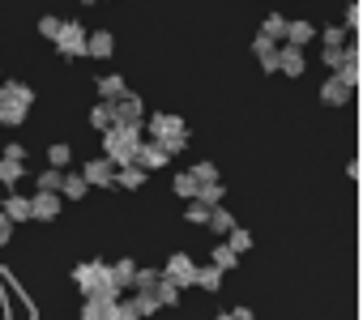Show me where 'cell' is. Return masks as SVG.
<instances>
[{
	"mask_svg": "<svg viewBox=\"0 0 363 320\" xmlns=\"http://www.w3.org/2000/svg\"><path fill=\"white\" fill-rule=\"evenodd\" d=\"M120 94H128V86H124V77H120V73L99 77V98H103V103H116Z\"/></svg>",
	"mask_w": 363,
	"mask_h": 320,
	"instance_id": "d6986e66",
	"label": "cell"
},
{
	"mask_svg": "<svg viewBox=\"0 0 363 320\" xmlns=\"http://www.w3.org/2000/svg\"><path fill=\"white\" fill-rule=\"evenodd\" d=\"M90 193V184L77 176V171H65V184H60V201H82Z\"/></svg>",
	"mask_w": 363,
	"mask_h": 320,
	"instance_id": "ac0fdd59",
	"label": "cell"
},
{
	"mask_svg": "<svg viewBox=\"0 0 363 320\" xmlns=\"http://www.w3.org/2000/svg\"><path fill=\"white\" fill-rule=\"evenodd\" d=\"M0 214H5L13 227H18V222H30V197H18V193H9V197H5V205H0Z\"/></svg>",
	"mask_w": 363,
	"mask_h": 320,
	"instance_id": "5bb4252c",
	"label": "cell"
},
{
	"mask_svg": "<svg viewBox=\"0 0 363 320\" xmlns=\"http://www.w3.org/2000/svg\"><path fill=\"white\" fill-rule=\"evenodd\" d=\"M158 278H162L158 269H150V265L141 269V265H137V273H133V290H137V295H150V290L158 286Z\"/></svg>",
	"mask_w": 363,
	"mask_h": 320,
	"instance_id": "d4e9b609",
	"label": "cell"
},
{
	"mask_svg": "<svg viewBox=\"0 0 363 320\" xmlns=\"http://www.w3.org/2000/svg\"><path fill=\"white\" fill-rule=\"evenodd\" d=\"M137 145H141V128H107L103 132V158L111 167H133Z\"/></svg>",
	"mask_w": 363,
	"mask_h": 320,
	"instance_id": "3957f363",
	"label": "cell"
},
{
	"mask_svg": "<svg viewBox=\"0 0 363 320\" xmlns=\"http://www.w3.org/2000/svg\"><path fill=\"white\" fill-rule=\"evenodd\" d=\"M350 94H354V90H346L337 77H329V81L320 86V103H325V107H346V103H350Z\"/></svg>",
	"mask_w": 363,
	"mask_h": 320,
	"instance_id": "9a60e30c",
	"label": "cell"
},
{
	"mask_svg": "<svg viewBox=\"0 0 363 320\" xmlns=\"http://www.w3.org/2000/svg\"><path fill=\"white\" fill-rule=\"evenodd\" d=\"M171 188H175V197H179V201H193V197H197V180H193L189 171H179V176L171 180Z\"/></svg>",
	"mask_w": 363,
	"mask_h": 320,
	"instance_id": "f1b7e54d",
	"label": "cell"
},
{
	"mask_svg": "<svg viewBox=\"0 0 363 320\" xmlns=\"http://www.w3.org/2000/svg\"><path fill=\"white\" fill-rule=\"evenodd\" d=\"M193 286H201V290H223V269H214V265H197Z\"/></svg>",
	"mask_w": 363,
	"mask_h": 320,
	"instance_id": "ffe728a7",
	"label": "cell"
},
{
	"mask_svg": "<svg viewBox=\"0 0 363 320\" xmlns=\"http://www.w3.org/2000/svg\"><path fill=\"white\" fill-rule=\"evenodd\" d=\"M231 320H252V312H248V307H235V312H231Z\"/></svg>",
	"mask_w": 363,
	"mask_h": 320,
	"instance_id": "f6af8a7d",
	"label": "cell"
},
{
	"mask_svg": "<svg viewBox=\"0 0 363 320\" xmlns=\"http://www.w3.org/2000/svg\"><path fill=\"white\" fill-rule=\"evenodd\" d=\"M5 158H13V163H26V145H18V141H13V145L5 149Z\"/></svg>",
	"mask_w": 363,
	"mask_h": 320,
	"instance_id": "7bdbcfd3",
	"label": "cell"
},
{
	"mask_svg": "<svg viewBox=\"0 0 363 320\" xmlns=\"http://www.w3.org/2000/svg\"><path fill=\"white\" fill-rule=\"evenodd\" d=\"M141 184H145V171H141V167H116V188L137 193Z\"/></svg>",
	"mask_w": 363,
	"mask_h": 320,
	"instance_id": "44dd1931",
	"label": "cell"
},
{
	"mask_svg": "<svg viewBox=\"0 0 363 320\" xmlns=\"http://www.w3.org/2000/svg\"><path fill=\"white\" fill-rule=\"evenodd\" d=\"M22 176H26V163H13V158H0V184H5V188L22 184Z\"/></svg>",
	"mask_w": 363,
	"mask_h": 320,
	"instance_id": "7402d4cb",
	"label": "cell"
},
{
	"mask_svg": "<svg viewBox=\"0 0 363 320\" xmlns=\"http://www.w3.org/2000/svg\"><path fill=\"white\" fill-rule=\"evenodd\" d=\"M111 52H116V35H111V30H94V35H86V56H94V60H111Z\"/></svg>",
	"mask_w": 363,
	"mask_h": 320,
	"instance_id": "7c38bea8",
	"label": "cell"
},
{
	"mask_svg": "<svg viewBox=\"0 0 363 320\" xmlns=\"http://www.w3.org/2000/svg\"><path fill=\"white\" fill-rule=\"evenodd\" d=\"M167 282H175L179 290H184V286H193V273H197V265H193V256L189 252H171V261L158 269Z\"/></svg>",
	"mask_w": 363,
	"mask_h": 320,
	"instance_id": "52a82bcc",
	"label": "cell"
},
{
	"mask_svg": "<svg viewBox=\"0 0 363 320\" xmlns=\"http://www.w3.org/2000/svg\"><path fill=\"white\" fill-rule=\"evenodd\" d=\"M90 188H111L116 184V167L107 163V158L99 154V158H86V163H82V171H77Z\"/></svg>",
	"mask_w": 363,
	"mask_h": 320,
	"instance_id": "ba28073f",
	"label": "cell"
},
{
	"mask_svg": "<svg viewBox=\"0 0 363 320\" xmlns=\"http://www.w3.org/2000/svg\"><path fill=\"white\" fill-rule=\"evenodd\" d=\"M60 210H65L60 193H35L30 197V222H52V218H60Z\"/></svg>",
	"mask_w": 363,
	"mask_h": 320,
	"instance_id": "9c48e42d",
	"label": "cell"
},
{
	"mask_svg": "<svg viewBox=\"0 0 363 320\" xmlns=\"http://www.w3.org/2000/svg\"><path fill=\"white\" fill-rule=\"evenodd\" d=\"M167 163H171V158L162 154V145H158V141H141V145H137V158H133V167H141L145 176H150V171H162Z\"/></svg>",
	"mask_w": 363,
	"mask_h": 320,
	"instance_id": "30bf717a",
	"label": "cell"
},
{
	"mask_svg": "<svg viewBox=\"0 0 363 320\" xmlns=\"http://www.w3.org/2000/svg\"><path fill=\"white\" fill-rule=\"evenodd\" d=\"M111 120H116V128H145V103L128 90L111 103Z\"/></svg>",
	"mask_w": 363,
	"mask_h": 320,
	"instance_id": "277c9868",
	"label": "cell"
},
{
	"mask_svg": "<svg viewBox=\"0 0 363 320\" xmlns=\"http://www.w3.org/2000/svg\"><path fill=\"white\" fill-rule=\"evenodd\" d=\"M154 299H158V307H175V303H179V286H175V282H167V278H158Z\"/></svg>",
	"mask_w": 363,
	"mask_h": 320,
	"instance_id": "83f0119b",
	"label": "cell"
},
{
	"mask_svg": "<svg viewBox=\"0 0 363 320\" xmlns=\"http://www.w3.org/2000/svg\"><path fill=\"white\" fill-rule=\"evenodd\" d=\"M269 47H278V43H269V39H265V35H257V39H252V52H257V56H265V52H269Z\"/></svg>",
	"mask_w": 363,
	"mask_h": 320,
	"instance_id": "ee69618b",
	"label": "cell"
},
{
	"mask_svg": "<svg viewBox=\"0 0 363 320\" xmlns=\"http://www.w3.org/2000/svg\"><path fill=\"white\" fill-rule=\"evenodd\" d=\"M320 43H325V47H346V30H342V26H325V30H320Z\"/></svg>",
	"mask_w": 363,
	"mask_h": 320,
	"instance_id": "8d00e7d4",
	"label": "cell"
},
{
	"mask_svg": "<svg viewBox=\"0 0 363 320\" xmlns=\"http://www.w3.org/2000/svg\"><path fill=\"white\" fill-rule=\"evenodd\" d=\"M261 35H265L269 43H282V39H286V18H282V13H269V18L261 22Z\"/></svg>",
	"mask_w": 363,
	"mask_h": 320,
	"instance_id": "cb8c5ba5",
	"label": "cell"
},
{
	"mask_svg": "<svg viewBox=\"0 0 363 320\" xmlns=\"http://www.w3.org/2000/svg\"><path fill=\"white\" fill-rule=\"evenodd\" d=\"M227 248H231V252H235V256H240V252H248V248H252V235H248V231H244V227H235V231H231V235H227Z\"/></svg>",
	"mask_w": 363,
	"mask_h": 320,
	"instance_id": "836d02e7",
	"label": "cell"
},
{
	"mask_svg": "<svg viewBox=\"0 0 363 320\" xmlns=\"http://www.w3.org/2000/svg\"><path fill=\"white\" fill-rule=\"evenodd\" d=\"M312 39H316L312 22H286V39H282V43H291V47H308Z\"/></svg>",
	"mask_w": 363,
	"mask_h": 320,
	"instance_id": "e0dca14e",
	"label": "cell"
},
{
	"mask_svg": "<svg viewBox=\"0 0 363 320\" xmlns=\"http://www.w3.org/2000/svg\"><path fill=\"white\" fill-rule=\"evenodd\" d=\"M193 201H201L206 210H214V205H223V184H201Z\"/></svg>",
	"mask_w": 363,
	"mask_h": 320,
	"instance_id": "d6a6232c",
	"label": "cell"
},
{
	"mask_svg": "<svg viewBox=\"0 0 363 320\" xmlns=\"http://www.w3.org/2000/svg\"><path fill=\"white\" fill-rule=\"evenodd\" d=\"M73 286H77L86 299H94V295L120 299V286L111 282V265H107V261H82V265L73 269Z\"/></svg>",
	"mask_w": 363,
	"mask_h": 320,
	"instance_id": "6da1fadb",
	"label": "cell"
},
{
	"mask_svg": "<svg viewBox=\"0 0 363 320\" xmlns=\"http://www.w3.org/2000/svg\"><path fill=\"white\" fill-rule=\"evenodd\" d=\"M77 5H99V0H77Z\"/></svg>",
	"mask_w": 363,
	"mask_h": 320,
	"instance_id": "7dc6e473",
	"label": "cell"
},
{
	"mask_svg": "<svg viewBox=\"0 0 363 320\" xmlns=\"http://www.w3.org/2000/svg\"><path fill=\"white\" fill-rule=\"evenodd\" d=\"M257 60H261V69H265V73H278V47H269V52H265V56H257Z\"/></svg>",
	"mask_w": 363,
	"mask_h": 320,
	"instance_id": "60d3db41",
	"label": "cell"
},
{
	"mask_svg": "<svg viewBox=\"0 0 363 320\" xmlns=\"http://www.w3.org/2000/svg\"><path fill=\"white\" fill-rule=\"evenodd\" d=\"M86 26L82 22H60V35L52 39L56 43V52L65 56V60H77V56H86Z\"/></svg>",
	"mask_w": 363,
	"mask_h": 320,
	"instance_id": "5b68a950",
	"label": "cell"
},
{
	"mask_svg": "<svg viewBox=\"0 0 363 320\" xmlns=\"http://www.w3.org/2000/svg\"><path fill=\"white\" fill-rule=\"evenodd\" d=\"M9 239H13V222L0 214V248H9Z\"/></svg>",
	"mask_w": 363,
	"mask_h": 320,
	"instance_id": "b9f144b4",
	"label": "cell"
},
{
	"mask_svg": "<svg viewBox=\"0 0 363 320\" xmlns=\"http://www.w3.org/2000/svg\"><path fill=\"white\" fill-rule=\"evenodd\" d=\"M82 320H116V299H103V295L86 299L82 303Z\"/></svg>",
	"mask_w": 363,
	"mask_h": 320,
	"instance_id": "4fadbf2b",
	"label": "cell"
},
{
	"mask_svg": "<svg viewBox=\"0 0 363 320\" xmlns=\"http://www.w3.org/2000/svg\"><path fill=\"white\" fill-rule=\"evenodd\" d=\"M175 137H189V124L179 115H171V111L150 115V141H175Z\"/></svg>",
	"mask_w": 363,
	"mask_h": 320,
	"instance_id": "8992f818",
	"label": "cell"
},
{
	"mask_svg": "<svg viewBox=\"0 0 363 320\" xmlns=\"http://www.w3.org/2000/svg\"><path fill=\"white\" fill-rule=\"evenodd\" d=\"M308 60H303V47H291V43H278V73L286 77H303Z\"/></svg>",
	"mask_w": 363,
	"mask_h": 320,
	"instance_id": "8fae6325",
	"label": "cell"
},
{
	"mask_svg": "<svg viewBox=\"0 0 363 320\" xmlns=\"http://www.w3.org/2000/svg\"><path fill=\"white\" fill-rule=\"evenodd\" d=\"M133 273H137V261H128V256L111 265V282H116L120 290H124V286H133Z\"/></svg>",
	"mask_w": 363,
	"mask_h": 320,
	"instance_id": "4316f807",
	"label": "cell"
},
{
	"mask_svg": "<svg viewBox=\"0 0 363 320\" xmlns=\"http://www.w3.org/2000/svg\"><path fill=\"white\" fill-rule=\"evenodd\" d=\"M73 163V145H65V141H56V145H48V167H56V171H65Z\"/></svg>",
	"mask_w": 363,
	"mask_h": 320,
	"instance_id": "603a6c76",
	"label": "cell"
},
{
	"mask_svg": "<svg viewBox=\"0 0 363 320\" xmlns=\"http://www.w3.org/2000/svg\"><path fill=\"white\" fill-rule=\"evenodd\" d=\"M189 176L197 180V188H201V184H218V167H214V163H193Z\"/></svg>",
	"mask_w": 363,
	"mask_h": 320,
	"instance_id": "4dcf8cb0",
	"label": "cell"
},
{
	"mask_svg": "<svg viewBox=\"0 0 363 320\" xmlns=\"http://www.w3.org/2000/svg\"><path fill=\"white\" fill-rule=\"evenodd\" d=\"M214 320H231V312H223V316H214Z\"/></svg>",
	"mask_w": 363,
	"mask_h": 320,
	"instance_id": "bcb514c9",
	"label": "cell"
},
{
	"mask_svg": "<svg viewBox=\"0 0 363 320\" xmlns=\"http://www.w3.org/2000/svg\"><path fill=\"white\" fill-rule=\"evenodd\" d=\"M210 265L227 273V269H235V265H240V256H235V252H231L227 244H214V252H210Z\"/></svg>",
	"mask_w": 363,
	"mask_h": 320,
	"instance_id": "484cf974",
	"label": "cell"
},
{
	"mask_svg": "<svg viewBox=\"0 0 363 320\" xmlns=\"http://www.w3.org/2000/svg\"><path fill=\"white\" fill-rule=\"evenodd\" d=\"M320 60L337 73V69H342V47H325V52H320Z\"/></svg>",
	"mask_w": 363,
	"mask_h": 320,
	"instance_id": "ab89813d",
	"label": "cell"
},
{
	"mask_svg": "<svg viewBox=\"0 0 363 320\" xmlns=\"http://www.w3.org/2000/svg\"><path fill=\"white\" fill-rule=\"evenodd\" d=\"M184 218H189L193 227H206V218H210V210H206L201 201H189V210H184Z\"/></svg>",
	"mask_w": 363,
	"mask_h": 320,
	"instance_id": "74e56055",
	"label": "cell"
},
{
	"mask_svg": "<svg viewBox=\"0 0 363 320\" xmlns=\"http://www.w3.org/2000/svg\"><path fill=\"white\" fill-rule=\"evenodd\" d=\"M206 227H210L214 235H231V231H235L240 222H235V214H231V210H223V205H214V210H210V218H206Z\"/></svg>",
	"mask_w": 363,
	"mask_h": 320,
	"instance_id": "2e32d148",
	"label": "cell"
},
{
	"mask_svg": "<svg viewBox=\"0 0 363 320\" xmlns=\"http://www.w3.org/2000/svg\"><path fill=\"white\" fill-rule=\"evenodd\" d=\"M39 35H43V39H56V35H60V18L43 13V18H39Z\"/></svg>",
	"mask_w": 363,
	"mask_h": 320,
	"instance_id": "f35d334b",
	"label": "cell"
},
{
	"mask_svg": "<svg viewBox=\"0 0 363 320\" xmlns=\"http://www.w3.org/2000/svg\"><path fill=\"white\" fill-rule=\"evenodd\" d=\"M60 184H65V171H56V167L39 171V193H60Z\"/></svg>",
	"mask_w": 363,
	"mask_h": 320,
	"instance_id": "1f68e13d",
	"label": "cell"
},
{
	"mask_svg": "<svg viewBox=\"0 0 363 320\" xmlns=\"http://www.w3.org/2000/svg\"><path fill=\"white\" fill-rule=\"evenodd\" d=\"M133 307H137V316H141V320H145V316H154V312H158L154 290H150V295H133Z\"/></svg>",
	"mask_w": 363,
	"mask_h": 320,
	"instance_id": "d590c367",
	"label": "cell"
},
{
	"mask_svg": "<svg viewBox=\"0 0 363 320\" xmlns=\"http://www.w3.org/2000/svg\"><path fill=\"white\" fill-rule=\"evenodd\" d=\"M30 107H35V90L26 81H0V128H5V124L9 128L26 124Z\"/></svg>",
	"mask_w": 363,
	"mask_h": 320,
	"instance_id": "7a4b0ae2",
	"label": "cell"
},
{
	"mask_svg": "<svg viewBox=\"0 0 363 320\" xmlns=\"http://www.w3.org/2000/svg\"><path fill=\"white\" fill-rule=\"evenodd\" d=\"M90 124L99 128V132H107V128H116V120H111V103H94V111H90Z\"/></svg>",
	"mask_w": 363,
	"mask_h": 320,
	"instance_id": "f546056e",
	"label": "cell"
},
{
	"mask_svg": "<svg viewBox=\"0 0 363 320\" xmlns=\"http://www.w3.org/2000/svg\"><path fill=\"white\" fill-rule=\"evenodd\" d=\"M359 22H363V9L354 5V0H350V5H346V13H342V30H346V35H354V30H359Z\"/></svg>",
	"mask_w": 363,
	"mask_h": 320,
	"instance_id": "e575fe53",
	"label": "cell"
}]
</instances>
